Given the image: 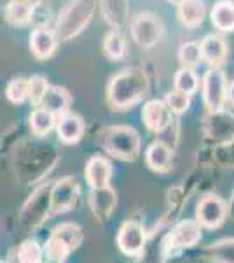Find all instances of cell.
Returning <instances> with one entry per match:
<instances>
[{
  "instance_id": "1",
  "label": "cell",
  "mask_w": 234,
  "mask_h": 263,
  "mask_svg": "<svg viewBox=\"0 0 234 263\" xmlns=\"http://www.w3.org/2000/svg\"><path fill=\"white\" fill-rule=\"evenodd\" d=\"M148 83L140 69H124L114 76L109 83L107 97L114 109L122 111L138 104L147 95Z\"/></svg>"
},
{
  "instance_id": "2",
  "label": "cell",
  "mask_w": 234,
  "mask_h": 263,
  "mask_svg": "<svg viewBox=\"0 0 234 263\" xmlns=\"http://www.w3.org/2000/svg\"><path fill=\"white\" fill-rule=\"evenodd\" d=\"M95 12V0H70L56 21L58 41H70L86 28Z\"/></svg>"
},
{
  "instance_id": "3",
  "label": "cell",
  "mask_w": 234,
  "mask_h": 263,
  "mask_svg": "<svg viewBox=\"0 0 234 263\" xmlns=\"http://www.w3.org/2000/svg\"><path fill=\"white\" fill-rule=\"evenodd\" d=\"M103 147L109 155L122 162H135L140 155V134L131 126L116 125L110 126L103 135Z\"/></svg>"
},
{
  "instance_id": "4",
  "label": "cell",
  "mask_w": 234,
  "mask_h": 263,
  "mask_svg": "<svg viewBox=\"0 0 234 263\" xmlns=\"http://www.w3.org/2000/svg\"><path fill=\"white\" fill-rule=\"evenodd\" d=\"M82 230L75 223H65L51 233L46 244V256L53 261H65L67 256L82 242Z\"/></svg>"
},
{
  "instance_id": "5",
  "label": "cell",
  "mask_w": 234,
  "mask_h": 263,
  "mask_svg": "<svg viewBox=\"0 0 234 263\" xmlns=\"http://www.w3.org/2000/svg\"><path fill=\"white\" fill-rule=\"evenodd\" d=\"M79 182L75 177L67 176L54 182L49 195V209L53 214L69 213L75 207L79 198Z\"/></svg>"
},
{
  "instance_id": "6",
  "label": "cell",
  "mask_w": 234,
  "mask_h": 263,
  "mask_svg": "<svg viewBox=\"0 0 234 263\" xmlns=\"http://www.w3.org/2000/svg\"><path fill=\"white\" fill-rule=\"evenodd\" d=\"M163 23L152 12H140L131 23V37L142 48H152L163 37Z\"/></svg>"
},
{
  "instance_id": "7",
  "label": "cell",
  "mask_w": 234,
  "mask_h": 263,
  "mask_svg": "<svg viewBox=\"0 0 234 263\" xmlns=\"http://www.w3.org/2000/svg\"><path fill=\"white\" fill-rule=\"evenodd\" d=\"M225 95H227V83L225 76L219 67H211L206 72L203 81V99L211 114H219L224 109Z\"/></svg>"
},
{
  "instance_id": "8",
  "label": "cell",
  "mask_w": 234,
  "mask_h": 263,
  "mask_svg": "<svg viewBox=\"0 0 234 263\" xmlns=\"http://www.w3.org/2000/svg\"><path fill=\"white\" fill-rule=\"evenodd\" d=\"M227 218V205L217 195H205L196 207V221L201 228L215 230L220 228Z\"/></svg>"
},
{
  "instance_id": "9",
  "label": "cell",
  "mask_w": 234,
  "mask_h": 263,
  "mask_svg": "<svg viewBox=\"0 0 234 263\" xmlns=\"http://www.w3.org/2000/svg\"><path fill=\"white\" fill-rule=\"evenodd\" d=\"M147 244V232L140 223L124 221L117 232V246L126 256H137Z\"/></svg>"
},
{
  "instance_id": "10",
  "label": "cell",
  "mask_w": 234,
  "mask_h": 263,
  "mask_svg": "<svg viewBox=\"0 0 234 263\" xmlns=\"http://www.w3.org/2000/svg\"><path fill=\"white\" fill-rule=\"evenodd\" d=\"M199 239H201V227L198 224V221L187 219V221L178 223L169 232V235L166 237V246H168V249L177 251V249L193 248L199 242Z\"/></svg>"
},
{
  "instance_id": "11",
  "label": "cell",
  "mask_w": 234,
  "mask_h": 263,
  "mask_svg": "<svg viewBox=\"0 0 234 263\" xmlns=\"http://www.w3.org/2000/svg\"><path fill=\"white\" fill-rule=\"evenodd\" d=\"M88 202L98 221H107L117 205V195L110 186H105V188H91Z\"/></svg>"
},
{
  "instance_id": "12",
  "label": "cell",
  "mask_w": 234,
  "mask_h": 263,
  "mask_svg": "<svg viewBox=\"0 0 234 263\" xmlns=\"http://www.w3.org/2000/svg\"><path fill=\"white\" fill-rule=\"evenodd\" d=\"M142 121L151 132L161 134L172 126V111L166 107L164 102L148 100L142 109Z\"/></svg>"
},
{
  "instance_id": "13",
  "label": "cell",
  "mask_w": 234,
  "mask_h": 263,
  "mask_svg": "<svg viewBox=\"0 0 234 263\" xmlns=\"http://www.w3.org/2000/svg\"><path fill=\"white\" fill-rule=\"evenodd\" d=\"M56 132H58V139L63 144H77L84 135V130H86V125H84V120L75 112H63L56 116Z\"/></svg>"
},
{
  "instance_id": "14",
  "label": "cell",
  "mask_w": 234,
  "mask_h": 263,
  "mask_svg": "<svg viewBox=\"0 0 234 263\" xmlns=\"http://www.w3.org/2000/svg\"><path fill=\"white\" fill-rule=\"evenodd\" d=\"M58 37L54 30L46 27H37L30 33V51L37 60H48L54 54L58 48Z\"/></svg>"
},
{
  "instance_id": "15",
  "label": "cell",
  "mask_w": 234,
  "mask_h": 263,
  "mask_svg": "<svg viewBox=\"0 0 234 263\" xmlns=\"http://www.w3.org/2000/svg\"><path fill=\"white\" fill-rule=\"evenodd\" d=\"M86 181L89 188H105L110 186L112 179V163L109 162L105 156H91L86 163V171H84Z\"/></svg>"
},
{
  "instance_id": "16",
  "label": "cell",
  "mask_w": 234,
  "mask_h": 263,
  "mask_svg": "<svg viewBox=\"0 0 234 263\" xmlns=\"http://www.w3.org/2000/svg\"><path fill=\"white\" fill-rule=\"evenodd\" d=\"M173 149L163 141H156L147 147L145 162L154 172H168L172 168Z\"/></svg>"
},
{
  "instance_id": "17",
  "label": "cell",
  "mask_w": 234,
  "mask_h": 263,
  "mask_svg": "<svg viewBox=\"0 0 234 263\" xmlns=\"http://www.w3.org/2000/svg\"><path fill=\"white\" fill-rule=\"evenodd\" d=\"M70 105H72V95L63 86H51L49 84L48 91H46V95L40 100V107L48 109L54 116L67 112L70 109Z\"/></svg>"
},
{
  "instance_id": "18",
  "label": "cell",
  "mask_w": 234,
  "mask_h": 263,
  "mask_svg": "<svg viewBox=\"0 0 234 263\" xmlns=\"http://www.w3.org/2000/svg\"><path fill=\"white\" fill-rule=\"evenodd\" d=\"M35 16V7L21 0H9L4 7V18L12 27H27Z\"/></svg>"
},
{
  "instance_id": "19",
  "label": "cell",
  "mask_w": 234,
  "mask_h": 263,
  "mask_svg": "<svg viewBox=\"0 0 234 263\" xmlns=\"http://www.w3.org/2000/svg\"><path fill=\"white\" fill-rule=\"evenodd\" d=\"M199 48H201V60H206L214 67L222 63L225 60V54H227L225 42L219 35H206L199 42Z\"/></svg>"
},
{
  "instance_id": "20",
  "label": "cell",
  "mask_w": 234,
  "mask_h": 263,
  "mask_svg": "<svg viewBox=\"0 0 234 263\" xmlns=\"http://www.w3.org/2000/svg\"><path fill=\"white\" fill-rule=\"evenodd\" d=\"M101 14L105 21L116 30L127 20V0H101Z\"/></svg>"
},
{
  "instance_id": "21",
  "label": "cell",
  "mask_w": 234,
  "mask_h": 263,
  "mask_svg": "<svg viewBox=\"0 0 234 263\" xmlns=\"http://www.w3.org/2000/svg\"><path fill=\"white\" fill-rule=\"evenodd\" d=\"M30 130L33 135L37 137H46L51 134V130L56 126V116L53 112H49L44 107H37L35 111H32L30 114Z\"/></svg>"
},
{
  "instance_id": "22",
  "label": "cell",
  "mask_w": 234,
  "mask_h": 263,
  "mask_svg": "<svg viewBox=\"0 0 234 263\" xmlns=\"http://www.w3.org/2000/svg\"><path fill=\"white\" fill-rule=\"evenodd\" d=\"M211 23L222 32L234 30V4L231 0H219L211 9Z\"/></svg>"
},
{
  "instance_id": "23",
  "label": "cell",
  "mask_w": 234,
  "mask_h": 263,
  "mask_svg": "<svg viewBox=\"0 0 234 263\" xmlns=\"http://www.w3.org/2000/svg\"><path fill=\"white\" fill-rule=\"evenodd\" d=\"M178 16L185 27H198L205 20V4L201 0H184L178 6Z\"/></svg>"
},
{
  "instance_id": "24",
  "label": "cell",
  "mask_w": 234,
  "mask_h": 263,
  "mask_svg": "<svg viewBox=\"0 0 234 263\" xmlns=\"http://www.w3.org/2000/svg\"><path fill=\"white\" fill-rule=\"evenodd\" d=\"M103 51L110 60H122L126 54V42L119 30H110L103 39Z\"/></svg>"
},
{
  "instance_id": "25",
  "label": "cell",
  "mask_w": 234,
  "mask_h": 263,
  "mask_svg": "<svg viewBox=\"0 0 234 263\" xmlns=\"http://www.w3.org/2000/svg\"><path fill=\"white\" fill-rule=\"evenodd\" d=\"M208 256L214 263H234V239H224L210 246Z\"/></svg>"
},
{
  "instance_id": "26",
  "label": "cell",
  "mask_w": 234,
  "mask_h": 263,
  "mask_svg": "<svg viewBox=\"0 0 234 263\" xmlns=\"http://www.w3.org/2000/svg\"><path fill=\"white\" fill-rule=\"evenodd\" d=\"M6 97L11 104H23L28 100V79L27 78H14L7 83Z\"/></svg>"
},
{
  "instance_id": "27",
  "label": "cell",
  "mask_w": 234,
  "mask_h": 263,
  "mask_svg": "<svg viewBox=\"0 0 234 263\" xmlns=\"http://www.w3.org/2000/svg\"><path fill=\"white\" fill-rule=\"evenodd\" d=\"M49 88V81L40 74L28 78V102L32 105H40L42 97L46 95Z\"/></svg>"
},
{
  "instance_id": "28",
  "label": "cell",
  "mask_w": 234,
  "mask_h": 263,
  "mask_svg": "<svg viewBox=\"0 0 234 263\" xmlns=\"http://www.w3.org/2000/svg\"><path fill=\"white\" fill-rule=\"evenodd\" d=\"M175 90L184 91V93H187V95H190V93H194L196 90H198V76H196V72L193 69L184 67L182 70L177 72Z\"/></svg>"
},
{
  "instance_id": "29",
  "label": "cell",
  "mask_w": 234,
  "mask_h": 263,
  "mask_svg": "<svg viewBox=\"0 0 234 263\" xmlns=\"http://www.w3.org/2000/svg\"><path fill=\"white\" fill-rule=\"evenodd\" d=\"M42 248L35 240H25L18 249L19 263H42Z\"/></svg>"
},
{
  "instance_id": "30",
  "label": "cell",
  "mask_w": 234,
  "mask_h": 263,
  "mask_svg": "<svg viewBox=\"0 0 234 263\" xmlns=\"http://www.w3.org/2000/svg\"><path fill=\"white\" fill-rule=\"evenodd\" d=\"M164 104H166V107L169 109L172 112H175V114H182V112H185L187 109H189V105H190V99H189V95L184 91H169L168 95L164 97Z\"/></svg>"
},
{
  "instance_id": "31",
  "label": "cell",
  "mask_w": 234,
  "mask_h": 263,
  "mask_svg": "<svg viewBox=\"0 0 234 263\" xmlns=\"http://www.w3.org/2000/svg\"><path fill=\"white\" fill-rule=\"evenodd\" d=\"M180 62L184 63L185 67H194L201 62V48H199V42L193 41V42H187L180 48Z\"/></svg>"
},
{
  "instance_id": "32",
  "label": "cell",
  "mask_w": 234,
  "mask_h": 263,
  "mask_svg": "<svg viewBox=\"0 0 234 263\" xmlns=\"http://www.w3.org/2000/svg\"><path fill=\"white\" fill-rule=\"evenodd\" d=\"M215 158L224 167L234 168V139H229L215 147Z\"/></svg>"
},
{
  "instance_id": "33",
  "label": "cell",
  "mask_w": 234,
  "mask_h": 263,
  "mask_svg": "<svg viewBox=\"0 0 234 263\" xmlns=\"http://www.w3.org/2000/svg\"><path fill=\"white\" fill-rule=\"evenodd\" d=\"M21 2H27L28 6H32V7H40L42 6V0H21Z\"/></svg>"
},
{
  "instance_id": "34",
  "label": "cell",
  "mask_w": 234,
  "mask_h": 263,
  "mask_svg": "<svg viewBox=\"0 0 234 263\" xmlns=\"http://www.w3.org/2000/svg\"><path fill=\"white\" fill-rule=\"evenodd\" d=\"M229 100H231V104L234 105V81L231 83V86H229Z\"/></svg>"
},
{
  "instance_id": "35",
  "label": "cell",
  "mask_w": 234,
  "mask_h": 263,
  "mask_svg": "<svg viewBox=\"0 0 234 263\" xmlns=\"http://www.w3.org/2000/svg\"><path fill=\"white\" fill-rule=\"evenodd\" d=\"M169 2H173V4H178V6H180V4L184 2V0H169Z\"/></svg>"
},
{
  "instance_id": "36",
  "label": "cell",
  "mask_w": 234,
  "mask_h": 263,
  "mask_svg": "<svg viewBox=\"0 0 234 263\" xmlns=\"http://www.w3.org/2000/svg\"><path fill=\"white\" fill-rule=\"evenodd\" d=\"M46 263H63V261H53V260H49V261H46Z\"/></svg>"
},
{
  "instance_id": "37",
  "label": "cell",
  "mask_w": 234,
  "mask_h": 263,
  "mask_svg": "<svg viewBox=\"0 0 234 263\" xmlns=\"http://www.w3.org/2000/svg\"><path fill=\"white\" fill-rule=\"evenodd\" d=\"M0 263H7V261H2V260H0Z\"/></svg>"
}]
</instances>
